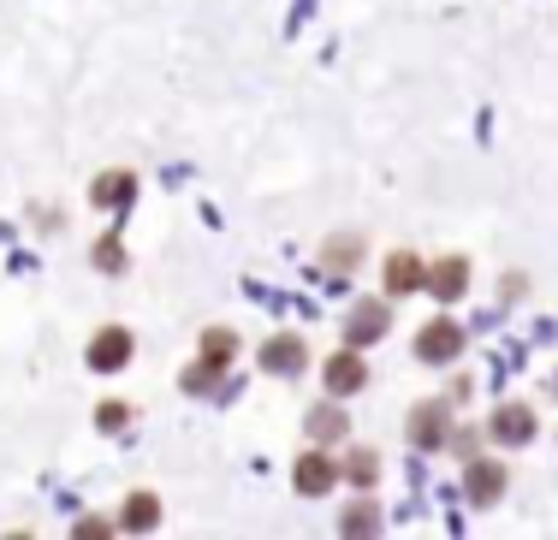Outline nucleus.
<instances>
[{
  "label": "nucleus",
  "mask_w": 558,
  "mask_h": 540,
  "mask_svg": "<svg viewBox=\"0 0 558 540\" xmlns=\"http://www.w3.org/2000/svg\"><path fill=\"white\" fill-rule=\"evenodd\" d=\"M155 517H161V505H155V493H131V505H125V529H155Z\"/></svg>",
  "instance_id": "13"
},
{
  "label": "nucleus",
  "mask_w": 558,
  "mask_h": 540,
  "mask_svg": "<svg viewBox=\"0 0 558 540\" xmlns=\"http://www.w3.org/2000/svg\"><path fill=\"white\" fill-rule=\"evenodd\" d=\"M125 196H131V173H108V179L96 184V202H101V208H119Z\"/></svg>",
  "instance_id": "15"
},
{
  "label": "nucleus",
  "mask_w": 558,
  "mask_h": 540,
  "mask_svg": "<svg viewBox=\"0 0 558 540\" xmlns=\"http://www.w3.org/2000/svg\"><path fill=\"white\" fill-rule=\"evenodd\" d=\"M458 351H463V327L458 321H434V327L416 333V357L422 363H451Z\"/></svg>",
  "instance_id": "2"
},
{
  "label": "nucleus",
  "mask_w": 558,
  "mask_h": 540,
  "mask_svg": "<svg viewBox=\"0 0 558 540\" xmlns=\"http://www.w3.org/2000/svg\"><path fill=\"white\" fill-rule=\"evenodd\" d=\"M262 363H268L274 375H291V368H303V345L298 339H274V345L262 351Z\"/></svg>",
  "instance_id": "12"
},
{
  "label": "nucleus",
  "mask_w": 558,
  "mask_h": 540,
  "mask_svg": "<svg viewBox=\"0 0 558 540\" xmlns=\"http://www.w3.org/2000/svg\"><path fill=\"white\" fill-rule=\"evenodd\" d=\"M387 321L392 315L380 309V303H356V315L344 321V339H351V345H375V339L387 333Z\"/></svg>",
  "instance_id": "4"
},
{
  "label": "nucleus",
  "mask_w": 558,
  "mask_h": 540,
  "mask_svg": "<svg viewBox=\"0 0 558 540\" xmlns=\"http://www.w3.org/2000/svg\"><path fill=\"white\" fill-rule=\"evenodd\" d=\"M333 476H339V469L327 464V457H303V464H298V493H327Z\"/></svg>",
  "instance_id": "10"
},
{
  "label": "nucleus",
  "mask_w": 558,
  "mask_h": 540,
  "mask_svg": "<svg viewBox=\"0 0 558 540\" xmlns=\"http://www.w3.org/2000/svg\"><path fill=\"white\" fill-rule=\"evenodd\" d=\"M96 261H101V268H119V261H125V256H119V244L108 238V244H101V249H96Z\"/></svg>",
  "instance_id": "18"
},
{
  "label": "nucleus",
  "mask_w": 558,
  "mask_h": 540,
  "mask_svg": "<svg viewBox=\"0 0 558 540\" xmlns=\"http://www.w3.org/2000/svg\"><path fill=\"white\" fill-rule=\"evenodd\" d=\"M363 363H356L351 357V351H344V357H333V363H327V392H333V398H351V392L356 386H363Z\"/></svg>",
  "instance_id": "8"
},
{
  "label": "nucleus",
  "mask_w": 558,
  "mask_h": 540,
  "mask_svg": "<svg viewBox=\"0 0 558 540\" xmlns=\"http://www.w3.org/2000/svg\"><path fill=\"white\" fill-rule=\"evenodd\" d=\"M310 433H315V440H344V416L322 404V410H310Z\"/></svg>",
  "instance_id": "14"
},
{
  "label": "nucleus",
  "mask_w": 558,
  "mask_h": 540,
  "mask_svg": "<svg viewBox=\"0 0 558 540\" xmlns=\"http://www.w3.org/2000/svg\"><path fill=\"white\" fill-rule=\"evenodd\" d=\"M387 285H392V292H416V285H422V261L410 256V249H398V256L387 261Z\"/></svg>",
  "instance_id": "11"
},
{
  "label": "nucleus",
  "mask_w": 558,
  "mask_h": 540,
  "mask_svg": "<svg viewBox=\"0 0 558 540\" xmlns=\"http://www.w3.org/2000/svg\"><path fill=\"white\" fill-rule=\"evenodd\" d=\"M470 505H494V499L505 493V469L499 464H470Z\"/></svg>",
  "instance_id": "6"
},
{
  "label": "nucleus",
  "mask_w": 558,
  "mask_h": 540,
  "mask_svg": "<svg viewBox=\"0 0 558 540\" xmlns=\"http://www.w3.org/2000/svg\"><path fill=\"white\" fill-rule=\"evenodd\" d=\"M463 280H470V261H463V256H446V261H434V268L422 273V285H428L434 297H458Z\"/></svg>",
  "instance_id": "5"
},
{
  "label": "nucleus",
  "mask_w": 558,
  "mask_h": 540,
  "mask_svg": "<svg viewBox=\"0 0 558 540\" xmlns=\"http://www.w3.org/2000/svg\"><path fill=\"white\" fill-rule=\"evenodd\" d=\"M344 481H356V487L375 481V452H351V464H344Z\"/></svg>",
  "instance_id": "17"
},
{
  "label": "nucleus",
  "mask_w": 558,
  "mask_h": 540,
  "mask_svg": "<svg viewBox=\"0 0 558 540\" xmlns=\"http://www.w3.org/2000/svg\"><path fill=\"white\" fill-rule=\"evenodd\" d=\"M529 433H535V416H529L523 404H505V410L494 416V440H505V445H523Z\"/></svg>",
  "instance_id": "9"
},
{
  "label": "nucleus",
  "mask_w": 558,
  "mask_h": 540,
  "mask_svg": "<svg viewBox=\"0 0 558 540\" xmlns=\"http://www.w3.org/2000/svg\"><path fill=\"white\" fill-rule=\"evenodd\" d=\"M410 440L428 445V452H434V445L446 440V404H422V410L410 416Z\"/></svg>",
  "instance_id": "7"
},
{
  "label": "nucleus",
  "mask_w": 558,
  "mask_h": 540,
  "mask_svg": "<svg viewBox=\"0 0 558 540\" xmlns=\"http://www.w3.org/2000/svg\"><path fill=\"white\" fill-rule=\"evenodd\" d=\"M232 357H238V333H220V327H215V333L203 339V363L184 375V386H191V392H208V386H215V375H220Z\"/></svg>",
  "instance_id": "1"
},
{
  "label": "nucleus",
  "mask_w": 558,
  "mask_h": 540,
  "mask_svg": "<svg viewBox=\"0 0 558 540\" xmlns=\"http://www.w3.org/2000/svg\"><path fill=\"white\" fill-rule=\"evenodd\" d=\"M125 357H131V333H125V327H108V333H96V345H89V368L113 375V368H125Z\"/></svg>",
  "instance_id": "3"
},
{
  "label": "nucleus",
  "mask_w": 558,
  "mask_h": 540,
  "mask_svg": "<svg viewBox=\"0 0 558 540\" xmlns=\"http://www.w3.org/2000/svg\"><path fill=\"white\" fill-rule=\"evenodd\" d=\"M375 529H380V517H375L368 505H351V511H344V535H375Z\"/></svg>",
  "instance_id": "16"
}]
</instances>
